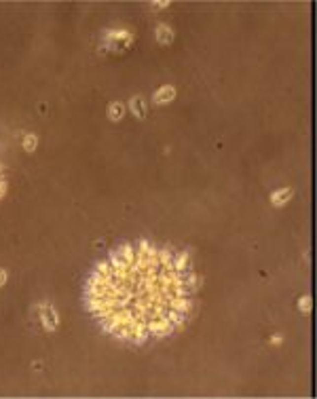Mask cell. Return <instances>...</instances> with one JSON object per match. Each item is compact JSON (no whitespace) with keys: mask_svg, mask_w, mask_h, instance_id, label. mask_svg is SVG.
Instances as JSON below:
<instances>
[{"mask_svg":"<svg viewBox=\"0 0 317 399\" xmlns=\"http://www.w3.org/2000/svg\"><path fill=\"white\" fill-rule=\"evenodd\" d=\"M129 42H131V34L125 32V30H112V32L106 34V47L114 49V51L125 49Z\"/></svg>","mask_w":317,"mask_h":399,"instance_id":"cell-1","label":"cell"},{"mask_svg":"<svg viewBox=\"0 0 317 399\" xmlns=\"http://www.w3.org/2000/svg\"><path fill=\"white\" fill-rule=\"evenodd\" d=\"M38 310H40V319H42V325H45V330L53 332L57 325H60V317H57L55 308L51 306V304H40Z\"/></svg>","mask_w":317,"mask_h":399,"instance_id":"cell-2","label":"cell"},{"mask_svg":"<svg viewBox=\"0 0 317 399\" xmlns=\"http://www.w3.org/2000/svg\"><path fill=\"white\" fill-rule=\"evenodd\" d=\"M174 100H176V87H172V85H163L157 93H154V103H161V106L174 101Z\"/></svg>","mask_w":317,"mask_h":399,"instance_id":"cell-3","label":"cell"},{"mask_svg":"<svg viewBox=\"0 0 317 399\" xmlns=\"http://www.w3.org/2000/svg\"><path fill=\"white\" fill-rule=\"evenodd\" d=\"M129 108L138 118H146V100L142 95H136V98L129 100Z\"/></svg>","mask_w":317,"mask_h":399,"instance_id":"cell-4","label":"cell"},{"mask_svg":"<svg viewBox=\"0 0 317 399\" xmlns=\"http://www.w3.org/2000/svg\"><path fill=\"white\" fill-rule=\"evenodd\" d=\"M292 192H294L292 188H282V190L273 192V195H271V203H273V205H277V207L285 205V203L292 199Z\"/></svg>","mask_w":317,"mask_h":399,"instance_id":"cell-5","label":"cell"},{"mask_svg":"<svg viewBox=\"0 0 317 399\" xmlns=\"http://www.w3.org/2000/svg\"><path fill=\"white\" fill-rule=\"evenodd\" d=\"M157 40H159L161 44H169V42H172V40H174L172 28L165 26V24H161V26L157 28Z\"/></svg>","mask_w":317,"mask_h":399,"instance_id":"cell-6","label":"cell"},{"mask_svg":"<svg viewBox=\"0 0 317 399\" xmlns=\"http://www.w3.org/2000/svg\"><path fill=\"white\" fill-rule=\"evenodd\" d=\"M125 103L121 101H114V103H110V108H108V116H110V121H121V118L125 116Z\"/></svg>","mask_w":317,"mask_h":399,"instance_id":"cell-7","label":"cell"},{"mask_svg":"<svg viewBox=\"0 0 317 399\" xmlns=\"http://www.w3.org/2000/svg\"><path fill=\"white\" fill-rule=\"evenodd\" d=\"M36 146H38V137H36L34 133H26L24 135V150L26 152H34Z\"/></svg>","mask_w":317,"mask_h":399,"instance_id":"cell-8","label":"cell"},{"mask_svg":"<svg viewBox=\"0 0 317 399\" xmlns=\"http://www.w3.org/2000/svg\"><path fill=\"white\" fill-rule=\"evenodd\" d=\"M298 308L302 313H311V296H302L298 300Z\"/></svg>","mask_w":317,"mask_h":399,"instance_id":"cell-9","label":"cell"},{"mask_svg":"<svg viewBox=\"0 0 317 399\" xmlns=\"http://www.w3.org/2000/svg\"><path fill=\"white\" fill-rule=\"evenodd\" d=\"M6 279H9V275H6V270H4V268H0V287L6 285Z\"/></svg>","mask_w":317,"mask_h":399,"instance_id":"cell-10","label":"cell"},{"mask_svg":"<svg viewBox=\"0 0 317 399\" xmlns=\"http://www.w3.org/2000/svg\"><path fill=\"white\" fill-rule=\"evenodd\" d=\"M282 342H283V338H282V336H279V334L271 338V344H275V346H279V344H282Z\"/></svg>","mask_w":317,"mask_h":399,"instance_id":"cell-11","label":"cell"},{"mask_svg":"<svg viewBox=\"0 0 317 399\" xmlns=\"http://www.w3.org/2000/svg\"><path fill=\"white\" fill-rule=\"evenodd\" d=\"M152 6L154 9H163V6H169V2H154Z\"/></svg>","mask_w":317,"mask_h":399,"instance_id":"cell-12","label":"cell"}]
</instances>
